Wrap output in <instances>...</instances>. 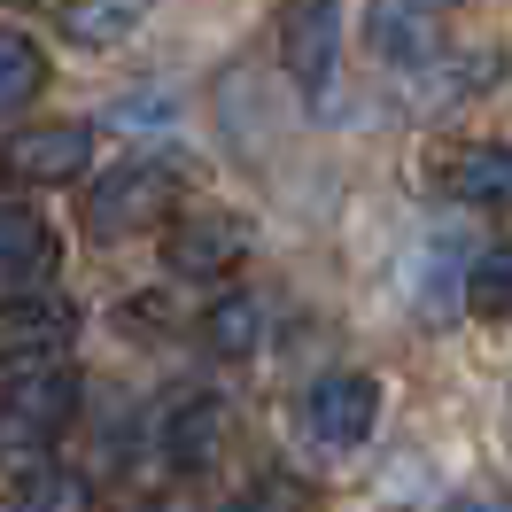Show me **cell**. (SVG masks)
I'll return each instance as SVG.
<instances>
[{
  "instance_id": "obj_16",
  "label": "cell",
  "mask_w": 512,
  "mask_h": 512,
  "mask_svg": "<svg viewBox=\"0 0 512 512\" xmlns=\"http://www.w3.org/2000/svg\"><path fill=\"white\" fill-rule=\"evenodd\" d=\"M210 450H218V412L194 404V412L171 427V458H179V466H210Z\"/></svg>"
},
{
  "instance_id": "obj_11",
  "label": "cell",
  "mask_w": 512,
  "mask_h": 512,
  "mask_svg": "<svg viewBox=\"0 0 512 512\" xmlns=\"http://www.w3.org/2000/svg\"><path fill=\"white\" fill-rule=\"evenodd\" d=\"M156 0H63V39L78 47H125L140 24H148Z\"/></svg>"
},
{
  "instance_id": "obj_3",
  "label": "cell",
  "mask_w": 512,
  "mask_h": 512,
  "mask_svg": "<svg viewBox=\"0 0 512 512\" xmlns=\"http://www.w3.org/2000/svg\"><path fill=\"white\" fill-rule=\"evenodd\" d=\"M70 419H78V381L70 373H24L16 388H0V443L8 450L63 443Z\"/></svg>"
},
{
  "instance_id": "obj_5",
  "label": "cell",
  "mask_w": 512,
  "mask_h": 512,
  "mask_svg": "<svg viewBox=\"0 0 512 512\" xmlns=\"http://www.w3.org/2000/svg\"><path fill=\"white\" fill-rule=\"evenodd\" d=\"M70 334H78V311L63 295H8L0 303V365H47L70 350Z\"/></svg>"
},
{
  "instance_id": "obj_14",
  "label": "cell",
  "mask_w": 512,
  "mask_h": 512,
  "mask_svg": "<svg viewBox=\"0 0 512 512\" xmlns=\"http://www.w3.org/2000/svg\"><path fill=\"white\" fill-rule=\"evenodd\" d=\"M202 342H210V357H256V342H264V303H256V295H218V303L202 311Z\"/></svg>"
},
{
  "instance_id": "obj_15",
  "label": "cell",
  "mask_w": 512,
  "mask_h": 512,
  "mask_svg": "<svg viewBox=\"0 0 512 512\" xmlns=\"http://www.w3.org/2000/svg\"><path fill=\"white\" fill-rule=\"evenodd\" d=\"M466 311L489 319V326L512 319V241L505 249H481L474 264H466Z\"/></svg>"
},
{
  "instance_id": "obj_17",
  "label": "cell",
  "mask_w": 512,
  "mask_h": 512,
  "mask_svg": "<svg viewBox=\"0 0 512 512\" xmlns=\"http://www.w3.org/2000/svg\"><path fill=\"white\" fill-rule=\"evenodd\" d=\"M443 512H505V505H489V497H450Z\"/></svg>"
},
{
  "instance_id": "obj_10",
  "label": "cell",
  "mask_w": 512,
  "mask_h": 512,
  "mask_svg": "<svg viewBox=\"0 0 512 512\" xmlns=\"http://www.w3.org/2000/svg\"><path fill=\"white\" fill-rule=\"evenodd\" d=\"M450 194L474 202V210H512V148L505 140H474L450 163Z\"/></svg>"
},
{
  "instance_id": "obj_12",
  "label": "cell",
  "mask_w": 512,
  "mask_h": 512,
  "mask_svg": "<svg viewBox=\"0 0 512 512\" xmlns=\"http://www.w3.org/2000/svg\"><path fill=\"white\" fill-rule=\"evenodd\" d=\"M0 512H94V489L70 466H32L0 489Z\"/></svg>"
},
{
  "instance_id": "obj_8",
  "label": "cell",
  "mask_w": 512,
  "mask_h": 512,
  "mask_svg": "<svg viewBox=\"0 0 512 512\" xmlns=\"http://www.w3.org/2000/svg\"><path fill=\"white\" fill-rule=\"evenodd\" d=\"M47 272H55V233H47V218L24 210V202H0V280H8V288H39Z\"/></svg>"
},
{
  "instance_id": "obj_13",
  "label": "cell",
  "mask_w": 512,
  "mask_h": 512,
  "mask_svg": "<svg viewBox=\"0 0 512 512\" xmlns=\"http://www.w3.org/2000/svg\"><path fill=\"white\" fill-rule=\"evenodd\" d=\"M39 94H47V47L0 24V117H16V109H32Z\"/></svg>"
},
{
  "instance_id": "obj_1",
  "label": "cell",
  "mask_w": 512,
  "mask_h": 512,
  "mask_svg": "<svg viewBox=\"0 0 512 512\" xmlns=\"http://www.w3.org/2000/svg\"><path fill=\"white\" fill-rule=\"evenodd\" d=\"M179 187H187V171H179V163H156V156L125 163V171H109V179L86 194V233H94V241L148 233V225L179 202Z\"/></svg>"
},
{
  "instance_id": "obj_9",
  "label": "cell",
  "mask_w": 512,
  "mask_h": 512,
  "mask_svg": "<svg viewBox=\"0 0 512 512\" xmlns=\"http://www.w3.org/2000/svg\"><path fill=\"white\" fill-rule=\"evenodd\" d=\"M280 55L303 86H326L334 78V8L326 0H295L288 24H280Z\"/></svg>"
},
{
  "instance_id": "obj_7",
  "label": "cell",
  "mask_w": 512,
  "mask_h": 512,
  "mask_svg": "<svg viewBox=\"0 0 512 512\" xmlns=\"http://www.w3.org/2000/svg\"><path fill=\"white\" fill-rule=\"evenodd\" d=\"M365 39H373V55L396 63V70L435 63V47H443V0H373Z\"/></svg>"
},
{
  "instance_id": "obj_6",
  "label": "cell",
  "mask_w": 512,
  "mask_h": 512,
  "mask_svg": "<svg viewBox=\"0 0 512 512\" xmlns=\"http://www.w3.org/2000/svg\"><path fill=\"white\" fill-rule=\"evenodd\" d=\"M94 163V125H32L0 148V171L24 187H63Z\"/></svg>"
},
{
  "instance_id": "obj_4",
  "label": "cell",
  "mask_w": 512,
  "mask_h": 512,
  "mask_svg": "<svg viewBox=\"0 0 512 512\" xmlns=\"http://www.w3.org/2000/svg\"><path fill=\"white\" fill-rule=\"evenodd\" d=\"M241 256H249V218H233V210H187L163 233V264L179 280H218Z\"/></svg>"
},
{
  "instance_id": "obj_2",
  "label": "cell",
  "mask_w": 512,
  "mask_h": 512,
  "mask_svg": "<svg viewBox=\"0 0 512 512\" xmlns=\"http://www.w3.org/2000/svg\"><path fill=\"white\" fill-rule=\"evenodd\" d=\"M381 427V381L373 373H326L303 388V435L319 450H357Z\"/></svg>"
}]
</instances>
